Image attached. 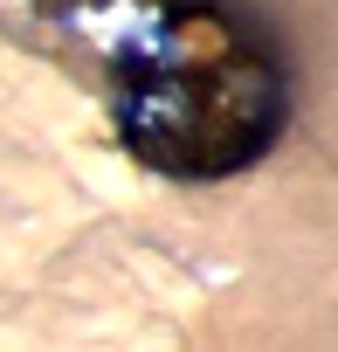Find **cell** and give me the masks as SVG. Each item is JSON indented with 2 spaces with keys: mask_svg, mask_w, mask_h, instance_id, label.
Instances as JSON below:
<instances>
[{
  "mask_svg": "<svg viewBox=\"0 0 338 352\" xmlns=\"http://www.w3.org/2000/svg\"><path fill=\"white\" fill-rule=\"evenodd\" d=\"M111 124L166 180H228L290 124V69L242 0H159L111 56Z\"/></svg>",
  "mask_w": 338,
  "mask_h": 352,
  "instance_id": "6da1fadb",
  "label": "cell"
},
{
  "mask_svg": "<svg viewBox=\"0 0 338 352\" xmlns=\"http://www.w3.org/2000/svg\"><path fill=\"white\" fill-rule=\"evenodd\" d=\"M49 14H69V8H104V0H42Z\"/></svg>",
  "mask_w": 338,
  "mask_h": 352,
  "instance_id": "7a4b0ae2",
  "label": "cell"
}]
</instances>
